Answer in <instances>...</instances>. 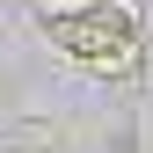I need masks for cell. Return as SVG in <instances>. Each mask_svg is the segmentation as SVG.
<instances>
[{
  "label": "cell",
  "instance_id": "6da1fadb",
  "mask_svg": "<svg viewBox=\"0 0 153 153\" xmlns=\"http://www.w3.org/2000/svg\"><path fill=\"white\" fill-rule=\"evenodd\" d=\"M44 36L66 51L73 66L102 73V80H139V66H146L139 15H131L124 0H80V7H51V15H44Z\"/></svg>",
  "mask_w": 153,
  "mask_h": 153
}]
</instances>
